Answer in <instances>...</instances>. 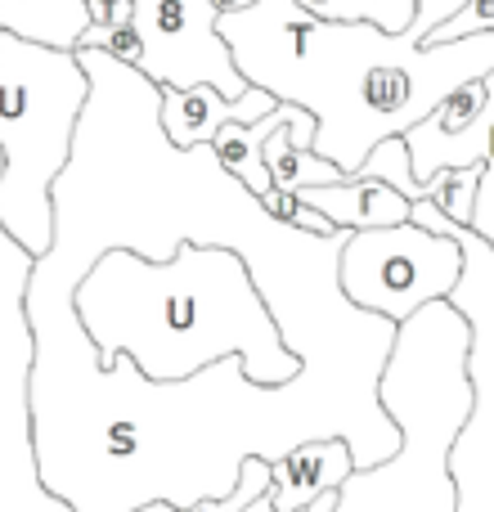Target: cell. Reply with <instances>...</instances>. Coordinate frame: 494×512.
<instances>
[{"instance_id": "1", "label": "cell", "mask_w": 494, "mask_h": 512, "mask_svg": "<svg viewBox=\"0 0 494 512\" xmlns=\"http://www.w3.org/2000/svg\"><path fill=\"white\" fill-rule=\"evenodd\" d=\"M72 283L32 270V445L41 486L72 512H189L234 495L247 459L279 463L310 441H346L355 472L400 454L378 400L382 369L301 364L283 387L247 382L243 360L185 382H149L131 355L99 364L72 310Z\"/></svg>"}, {"instance_id": "2", "label": "cell", "mask_w": 494, "mask_h": 512, "mask_svg": "<svg viewBox=\"0 0 494 512\" xmlns=\"http://www.w3.org/2000/svg\"><path fill=\"white\" fill-rule=\"evenodd\" d=\"M216 32L247 86L315 117V158L346 180L382 140L409 135L459 86L494 72V36L423 45L418 23L400 36L369 23H319L297 0H256L243 14H221Z\"/></svg>"}, {"instance_id": "3", "label": "cell", "mask_w": 494, "mask_h": 512, "mask_svg": "<svg viewBox=\"0 0 494 512\" xmlns=\"http://www.w3.org/2000/svg\"><path fill=\"white\" fill-rule=\"evenodd\" d=\"M72 310L99 364L131 355L149 382H185L230 355L256 387H283L301 373L247 261L230 248L180 243L171 261L104 252L72 292Z\"/></svg>"}, {"instance_id": "4", "label": "cell", "mask_w": 494, "mask_h": 512, "mask_svg": "<svg viewBox=\"0 0 494 512\" xmlns=\"http://www.w3.org/2000/svg\"><path fill=\"white\" fill-rule=\"evenodd\" d=\"M86 99L77 54L0 32V230L32 261L54 248V180L72 158Z\"/></svg>"}, {"instance_id": "5", "label": "cell", "mask_w": 494, "mask_h": 512, "mask_svg": "<svg viewBox=\"0 0 494 512\" xmlns=\"http://www.w3.org/2000/svg\"><path fill=\"white\" fill-rule=\"evenodd\" d=\"M409 221L423 230L450 234L463 248V279L450 306L468 319V387L472 414L450 450V481L459 495V512H494V248L463 225H450L432 203H414Z\"/></svg>"}, {"instance_id": "6", "label": "cell", "mask_w": 494, "mask_h": 512, "mask_svg": "<svg viewBox=\"0 0 494 512\" xmlns=\"http://www.w3.org/2000/svg\"><path fill=\"white\" fill-rule=\"evenodd\" d=\"M5 167V158H0ZM36 261L0 230V512H72L36 472L32 445V364L36 337L27 315Z\"/></svg>"}, {"instance_id": "7", "label": "cell", "mask_w": 494, "mask_h": 512, "mask_svg": "<svg viewBox=\"0 0 494 512\" xmlns=\"http://www.w3.org/2000/svg\"><path fill=\"white\" fill-rule=\"evenodd\" d=\"M463 279V248L450 234L423 225H391V230L351 234L337 261L342 297L364 315L409 324L418 310L450 301Z\"/></svg>"}, {"instance_id": "8", "label": "cell", "mask_w": 494, "mask_h": 512, "mask_svg": "<svg viewBox=\"0 0 494 512\" xmlns=\"http://www.w3.org/2000/svg\"><path fill=\"white\" fill-rule=\"evenodd\" d=\"M216 0H135V36H140V77L158 90L212 86L225 99H243L247 81L234 63L225 36L216 32Z\"/></svg>"}, {"instance_id": "9", "label": "cell", "mask_w": 494, "mask_h": 512, "mask_svg": "<svg viewBox=\"0 0 494 512\" xmlns=\"http://www.w3.org/2000/svg\"><path fill=\"white\" fill-rule=\"evenodd\" d=\"M274 99L265 90H247L243 99H225L212 86L198 90H162V131L176 149H203L216 140L221 126H256L261 117L274 113Z\"/></svg>"}, {"instance_id": "10", "label": "cell", "mask_w": 494, "mask_h": 512, "mask_svg": "<svg viewBox=\"0 0 494 512\" xmlns=\"http://www.w3.org/2000/svg\"><path fill=\"white\" fill-rule=\"evenodd\" d=\"M355 477V454L346 441H310L301 450L270 463V508L274 512H306L324 495H337Z\"/></svg>"}, {"instance_id": "11", "label": "cell", "mask_w": 494, "mask_h": 512, "mask_svg": "<svg viewBox=\"0 0 494 512\" xmlns=\"http://www.w3.org/2000/svg\"><path fill=\"white\" fill-rule=\"evenodd\" d=\"M301 203L315 207L333 230L342 234H364V230H391V225H409L414 203L400 198L396 189L378 185V180H342V185H324V189H301Z\"/></svg>"}, {"instance_id": "12", "label": "cell", "mask_w": 494, "mask_h": 512, "mask_svg": "<svg viewBox=\"0 0 494 512\" xmlns=\"http://www.w3.org/2000/svg\"><path fill=\"white\" fill-rule=\"evenodd\" d=\"M90 27V0H0V32L41 50L77 54Z\"/></svg>"}, {"instance_id": "13", "label": "cell", "mask_w": 494, "mask_h": 512, "mask_svg": "<svg viewBox=\"0 0 494 512\" xmlns=\"http://www.w3.org/2000/svg\"><path fill=\"white\" fill-rule=\"evenodd\" d=\"M292 117V104H279L270 117H261L256 126H221L212 140V153L216 162L225 167V176L239 180L247 194H270V171H265V140H270L274 131H279L283 122Z\"/></svg>"}, {"instance_id": "14", "label": "cell", "mask_w": 494, "mask_h": 512, "mask_svg": "<svg viewBox=\"0 0 494 512\" xmlns=\"http://www.w3.org/2000/svg\"><path fill=\"white\" fill-rule=\"evenodd\" d=\"M297 117V108H292ZM288 117V122H292ZM288 122L265 140V171H270V189H288V194H301V189H324V185H342V171L333 162L315 158L310 149H297L288 140Z\"/></svg>"}, {"instance_id": "15", "label": "cell", "mask_w": 494, "mask_h": 512, "mask_svg": "<svg viewBox=\"0 0 494 512\" xmlns=\"http://www.w3.org/2000/svg\"><path fill=\"white\" fill-rule=\"evenodd\" d=\"M319 23H369L378 32L400 36L418 14V0H297Z\"/></svg>"}, {"instance_id": "16", "label": "cell", "mask_w": 494, "mask_h": 512, "mask_svg": "<svg viewBox=\"0 0 494 512\" xmlns=\"http://www.w3.org/2000/svg\"><path fill=\"white\" fill-rule=\"evenodd\" d=\"M481 108H486V81H468V86L454 90V95L445 99L432 117H427V122H418L414 131L405 135V144L409 149H427V144L459 140V135L481 117Z\"/></svg>"}, {"instance_id": "17", "label": "cell", "mask_w": 494, "mask_h": 512, "mask_svg": "<svg viewBox=\"0 0 494 512\" xmlns=\"http://www.w3.org/2000/svg\"><path fill=\"white\" fill-rule=\"evenodd\" d=\"M360 176H364V180H378V185H387V189H396V194L409 198V203H423V198H427L423 185L414 180V167H409L405 135H400V140H382L378 149L364 158Z\"/></svg>"}, {"instance_id": "18", "label": "cell", "mask_w": 494, "mask_h": 512, "mask_svg": "<svg viewBox=\"0 0 494 512\" xmlns=\"http://www.w3.org/2000/svg\"><path fill=\"white\" fill-rule=\"evenodd\" d=\"M436 180V194L427 203L445 216L450 225L472 230V207H477V189H481V167H463V171H441Z\"/></svg>"}, {"instance_id": "19", "label": "cell", "mask_w": 494, "mask_h": 512, "mask_svg": "<svg viewBox=\"0 0 494 512\" xmlns=\"http://www.w3.org/2000/svg\"><path fill=\"white\" fill-rule=\"evenodd\" d=\"M81 45H86V50H104L108 59L126 63V68H140V36H135V27H90V32L81 36Z\"/></svg>"}, {"instance_id": "20", "label": "cell", "mask_w": 494, "mask_h": 512, "mask_svg": "<svg viewBox=\"0 0 494 512\" xmlns=\"http://www.w3.org/2000/svg\"><path fill=\"white\" fill-rule=\"evenodd\" d=\"M459 9H463V0H418V14H414V23L423 27L427 36H432L436 27H441V23H450V18L459 14Z\"/></svg>"}, {"instance_id": "21", "label": "cell", "mask_w": 494, "mask_h": 512, "mask_svg": "<svg viewBox=\"0 0 494 512\" xmlns=\"http://www.w3.org/2000/svg\"><path fill=\"white\" fill-rule=\"evenodd\" d=\"M247 512H274V508H270V499H256V504L247 508Z\"/></svg>"}]
</instances>
